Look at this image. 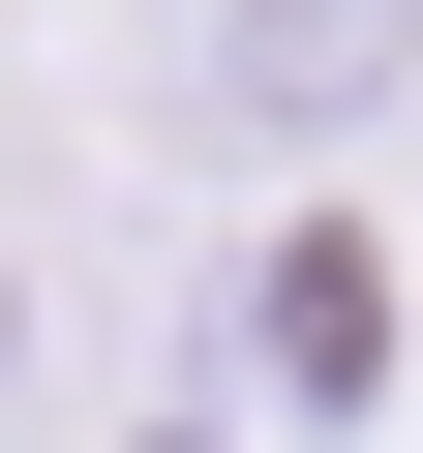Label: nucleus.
Returning a JSON list of instances; mask_svg holds the SVG:
<instances>
[{"label": "nucleus", "mask_w": 423, "mask_h": 453, "mask_svg": "<svg viewBox=\"0 0 423 453\" xmlns=\"http://www.w3.org/2000/svg\"><path fill=\"white\" fill-rule=\"evenodd\" d=\"M423 91V0H181V121L212 151H363Z\"/></svg>", "instance_id": "obj_1"}, {"label": "nucleus", "mask_w": 423, "mask_h": 453, "mask_svg": "<svg viewBox=\"0 0 423 453\" xmlns=\"http://www.w3.org/2000/svg\"><path fill=\"white\" fill-rule=\"evenodd\" d=\"M242 393H273V423H363V393H393V273H363V242H273V273H242Z\"/></svg>", "instance_id": "obj_2"}, {"label": "nucleus", "mask_w": 423, "mask_h": 453, "mask_svg": "<svg viewBox=\"0 0 423 453\" xmlns=\"http://www.w3.org/2000/svg\"><path fill=\"white\" fill-rule=\"evenodd\" d=\"M0 393H31V273H0Z\"/></svg>", "instance_id": "obj_3"}]
</instances>
